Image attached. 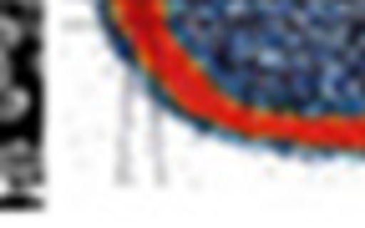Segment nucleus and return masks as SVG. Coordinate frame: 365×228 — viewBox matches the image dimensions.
Listing matches in <instances>:
<instances>
[{
  "label": "nucleus",
  "mask_w": 365,
  "mask_h": 228,
  "mask_svg": "<svg viewBox=\"0 0 365 228\" xmlns=\"http://www.w3.org/2000/svg\"><path fill=\"white\" fill-rule=\"evenodd\" d=\"M112 56L203 137L365 162V0H97Z\"/></svg>",
  "instance_id": "1"
},
{
  "label": "nucleus",
  "mask_w": 365,
  "mask_h": 228,
  "mask_svg": "<svg viewBox=\"0 0 365 228\" xmlns=\"http://www.w3.org/2000/svg\"><path fill=\"white\" fill-rule=\"evenodd\" d=\"M36 142H26V137H16V142H0V172H6L11 182L16 177H36Z\"/></svg>",
  "instance_id": "2"
},
{
  "label": "nucleus",
  "mask_w": 365,
  "mask_h": 228,
  "mask_svg": "<svg viewBox=\"0 0 365 228\" xmlns=\"http://www.w3.org/2000/svg\"><path fill=\"white\" fill-rule=\"evenodd\" d=\"M31 107H36V102H31V86H16V81H11V86H0V127L26 122Z\"/></svg>",
  "instance_id": "3"
},
{
  "label": "nucleus",
  "mask_w": 365,
  "mask_h": 228,
  "mask_svg": "<svg viewBox=\"0 0 365 228\" xmlns=\"http://www.w3.org/2000/svg\"><path fill=\"white\" fill-rule=\"evenodd\" d=\"M21 41H26V21L11 16V11H0V51H16Z\"/></svg>",
  "instance_id": "4"
},
{
  "label": "nucleus",
  "mask_w": 365,
  "mask_h": 228,
  "mask_svg": "<svg viewBox=\"0 0 365 228\" xmlns=\"http://www.w3.org/2000/svg\"><path fill=\"white\" fill-rule=\"evenodd\" d=\"M0 86H11V51H0Z\"/></svg>",
  "instance_id": "5"
},
{
  "label": "nucleus",
  "mask_w": 365,
  "mask_h": 228,
  "mask_svg": "<svg viewBox=\"0 0 365 228\" xmlns=\"http://www.w3.org/2000/svg\"><path fill=\"white\" fill-rule=\"evenodd\" d=\"M11 188H16V182H11L6 172H0V198H11Z\"/></svg>",
  "instance_id": "6"
},
{
  "label": "nucleus",
  "mask_w": 365,
  "mask_h": 228,
  "mask_svg": "<svg viewBox=\"0 0 365 228\" xmlns=\"http://www.w3.org/2000/svg\"><path fill=\"white\" fill-rule=\"evenodd\" d=\"M11 6H26V11H31V6H36V0H11Z\"/></svg>",
  "instance_id": "7"
},
{
  "label": "nucleus",
  "mask_w": 365,
  "mask_h": 228,
  "mask_svg": "<svg viewBox=\"0 0 365 228\" xmlns=\"http://www.w3.org/2000/svg\"><path fill=\"white\" fill-rule=\"evenodd\" d=\"M0 6H6V0H0Z\"/></svg>",
  "instance_id": "8"
}]
</instances>
